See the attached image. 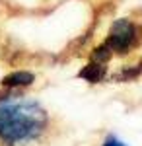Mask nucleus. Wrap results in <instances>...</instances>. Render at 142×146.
I'll use <instances>...</instances> for the list:
<instances>
[{
	"instance_id": "7ed1b4c3",
	"label": "nucleus",
	"mask_w": 142,
	"mask_h": 146,
	"mask_svg": "<svg viewBox=\"0 0 142 146\" xmlns=\"http://www.w3.org/2000/svg\"><path fill=\"white\" fill-rule=\"evenodd\" d=\"M33 82V74L31 72H14L10 76L2 80L4 86H29Z\"/></svg>"
},
{
	"instance_id": "20e7f679",
	"label": "nucleus",
	"mask_w": 142,
	"mask_h": 146,
	"mask_svg": "<svg viewBox=\"0 0 142 146\" xmlns=\"http://www.w3.org/2000/svg\"><path fill=\"white\" fill-rule=\"evenodd\" d=\"M80 76L86 78V80H90V82H98V80L103 76V66L98 64V62H92L88 68H84V70L80 72Z\"/></svg>"
},
{
	"instance_id": "39448f33",
	"label": "nucleus",
	"mask_w": 142,
	"mask_h": 146,
	"mask_svg": "<svg viewBox=\"0 0 142 146\" xmlns=\"http://www.w3.org/2000/svg\"><path fill=\"white\" fill-rule=\"evenodd\" d=\"M103 146H125V144H123L121 140H117V138H113V136H109V138L105 140V144H103Z\"/></svg>"
},
{
	"instance_id": "f257e3e1",
	"label": "nucleus",
	"mask_w": 142,
	"mask_h": 146,
	"mask_svg": "<svg viewBox=\"0 0 142 146\" xmlns=\"http://www.w3.org/2000/svg\"><path fill=\"white\" fill-rule=\"evenodd\" d=\"M47 113L27 100H10L0 103V138L8 144L29 142L43 135Z\"/></svg>"
},
{
	"instance_id": "f03ea898",
	"label": "nucleus",
	"mask_w": 142,
	"mask_h": 146,
	"mask_svg": "<svg viewBox=\"0 0 142 146\" xmlns=\"http://www.w3.org/2000/svg\"><path fill=\"white\" fill-rule=\"evenodd\" d=\"M138 41V29L134 27L131 20H117L111 27L109 39H107V49L111 53H127L129 49L136 45Z\"/></svg>"
}]
</instances>
